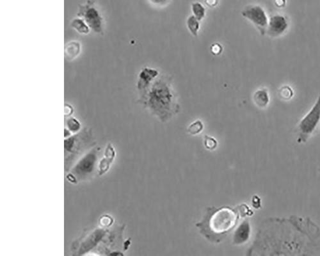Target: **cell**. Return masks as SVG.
Here are the masks:
<instances>
[{
  "mask_svg": "<svg viewBox=\"0 0 320 256\" xmlns=\"http://www.w3.org/2000/svg\"><path fill=\"white\" fill-rule=\"evenodd\" d=\"M66 124H67L68 129L72 133H77L80 131V128H81L80 122L76 118L69 117L67 120Z\"/></svg>",
  "mask_w": 320,
  "mask_h": 256,
  "instance_id": "d6986e66",
  "label": "cell"
},
{
  "mask_svg": "<svg viewBox=\"0 0 320 256\" xmlns=\"http://www.w3.org/2000/svg\"><path fill=\"white\" fill-rule=\"evenodd\" d=\"M149 3L156 6H163L167 4L169 0H148Z\"/></svg>",
  "mask_w": 320,
  "mask_h": 256,
  "instance_id": "603a6c76",
  "label": "cell"
},
{
  "mask_svg": "<svg viewBox=\"0 0 320 256\" xmlns=\"http://www.w3.org/2000/svg\"><path fill=\"white\" fill-rule=\"evenodd\" d=\"M254 102L255 105L260 109H265L267 107L270 103V96L269 91L266 89L257 90L253 96Z\"/></svg>",
  "mask_w": 320,
  "mask_h": 256,
  "instance_id": "4fadbf2b",
  "label": "cell"
},
{
  "mask_svg": "<svg viewBox=\"0 0 320 256\" xmlns=\"http://www.w3.org/2000/svg\"><path fill=\"white\" fill-rule=\"evenodd\" d=\"M253 207H255L256 208H259L261 207V201H260L259 198H258L257 196L253 197Z\"/></svg>",
  "mask_w": 320,
  "mask_h": 256,
  "instance_id": "4316f807",
  "label": "cell"
},
{
  "mask_svg": "<svg viewBox=\"0 0 320 256\" xmlns=\"http://www.w3.org/2000/svg\"><path fill=\"white\" fill-rule=\"evenodd\" d=\"M115 157V151L111 144H109L106 148L104 157L99 161L98 164L97 173L98 175L102 176L107 173L110 167H111L112 162L113 161Z\"/></svg>",
  "mask_w": 320,
  "mask_h": 256,
  "instance_id": "8fae6325",
  "label": "cell"
},
{
  "mask_svg": "<svg viewBox=\"0 0 320 256\" xmlns=\"http://www.w3.org/2000/svg\"><path fill=\"white\" fill-rule=\"evenodd\" d=\"M203 124L201 121H196L188 128V132L191 135H196L203 131Z\"/></svg>",
  "mask_w": 320,
  "mask_h": 256,
  "instance_id": "ffe728a7",
  "label": "cell"
},
{
  "mask_svg": "<svg viewBox=\"0 0 320 256\" xmlns=\"http://www.w3.org/2000/svg\"><path fill=\"white\" fill-rule=\"evenodd\" d=\"M206 4L209 7H215L218 5L219 0H205Z\"/></svg>",
  "mask_w": 320,
  "mask_h": 256,
  "instance_id": "484cf974",
  "label": "cell"
},
{
  "mask_svg": "<svg viewBox=\"0 0 320 256\" xmlns=\"http://www.w3.org/2000/svg\"><path fill=\"white\" fill-rule=\"evenodd\" d=\"M73 108L71 107V105H65V115H71L72 113H73Z\"/></svg>",
  "mask_w": 320,
  "mask_h": 256,
  "instance_id": "83f0119b",
  "label": "cell"
},
{
  "mask_svg": "<svg viewBox=\"0 0 320 256\" xmlns=\"http://www.w3.org/2000/svg\"><path fill=\"white\" fill-rule=\"evenodd\" d=\"M289 28V21L285 16L275 14L269 18L267 32L269 37L278 38L281 37L287 32Z\"/></svg>",
  "mask_w": 320,
  "mask_h": 256,
  "instance_id": "ba28073f",
  "label": "cell"
},
{
  "mask_svg": "<svg viewBox=\"0 0 320 256\" xmlns=\"http://www.w3.org/2000/svg\"><path fill=\"white\" fill-rule=\"evenodd\" d=\"M250 233H251V227L249 222L245 221L240 224L239 227L235 231L234 235V243L236 245H241L245 243L249 239Z\"/></svg>",
  "mask_w": 320,
  "mask_h": 256,
  "instance_id": "7c38bea8",
  "label": "cell"
},
{
  "mask_svg": "<svg viewBox=\"0 0 320 256\" xmlns=\"http://www.w3.org/2000/svg\"><path fill=\"white\" fill-rule=\"evenodd\" d=\"M101 224L102 225L104 226H108L109 225H111L112 222V219H111V217H107V216H106V217H103L101 219Z\"/></svg>",
  "mask_w": 320,
  "mask_h": 256,
  "instance_id": "cb8c5ba5",
  "label": "cell"
},
{
  "mask_svg": "<svg viewBox=\"0 0 320 256\" xmlns=\"http://www.w3.org/2000/svg\"><path fill=\"white\" fill-rule=\"evenodd\" d=\"M187 27L192 35L197 37L198 31L200 29L199 21H198L195 16H190L187 20Z\"/></svg>",
  "mask_w": 320,
  "mask_h": 256,
  "instance_id": "e0dca14e",
  "label": "cell"
},
{
  "mask_svg": "<svg viewBox=\"0 0 320 256\" xmlns=\"http://www.w3.org/2000/svg\"><path fill=\"white\" fill-rule=\"evenodd\" d=\"M211 53L214 55H221L223 52V48L222 46L219 43H215L211 45Z\"/></svg>",
  "mask_w": 320,
  "mask_h": 256,
  "instance_id": "7402d4cb",
  "label": "cell"
},
{
  "mask_svg": "<svg viewBox=\"0 0 320 256\" xmlns=\"http://www.w3.org/2000/svg\"><path fill=\"white\" fill-rule=\"evenodd\" d=\"M278 95H279V97L284 101H289L293 97L294 93L291 87L284 85L279 89Z\"/></svg>",
  "mask_w": 320,
  "mask_h": 256,
  "instance_id": "ac0fdd59",
  "label": "cell"
},
{
  "mask_svg": "<svg viewBox=\"0 0 320 256\" xmlns=\"http://www.w3.org/2000/svg\"><path fill=\"white\" fill-rule=\"evenodd\" d=\"M106 232L105 230L102 229H97L95 230L93 232H92L91 234L84 241H82L81 245L79 249V255H83L85 253H87L91 251V249H93L94 247L97 245V244L101 241L102 239H103V237H105L106 235Z\"/></svg>",
  "mask_w": 320,
  "mask_h": 256,
  "instance_id": "30bf717a",
  "label": "cell"
},
{
  "mask_svg": "<svg viewBox=\"0 0 320 256\" xmlns=\"http://www.w3.org/2000/svg\"><path fill=\"white\" fill-rule=\"evenodd\" d=\"M71 27L76 30L79 33L87 35L89 34L91 29L87 24L85 23L81 17H78L74 19L71 22Z\"/></svg>",
  "mask_w": 320,
  "mask_h": 256,
  "instance_id": "9a60e30c",
  "label": "cell"
},
{
  "mask_svg": "<svg viewBox=\"0 0 320 256\" xmlns=\"http://www.w3.org/2000/svg\"><path fill=\"white\" fill-rule=\"evenodd\" d=\"M100 150L101 148L95 147L85 154L67 175L68 181L77 183L89 179L95 173Z\"/></svg>",
  "mask_w": 320,
  "mask_h": 256,
  "instance_id": "3957f363",
  "label": "cell"
},
{
  "mask_svg": "<svg viewBox=\"0 0 320 256\" xmlns=\"http://www.w3.org/2000/svg\"><path fill=\"white\" fill-rule=\"evenodd\" d=\"M81 46L77 41H71L65 48V57L67 61H73L80 55Z\"/></svg>",
  "mask_w": 320,
  "mask_h": 256,
  "instance_id": "5bb4252c",
  "label": "cell"
},
{
  "mask_svg": "<svg viewBox=\"0 0 320 256\" xmlns=\"http://www.w3.org/2000/svg\"><path fill=\"white\" fill-rule=\"evenodd\" d=\"M89 132L83 131L81 133L77 134L75 136H72L67 138L64 143V147H65V154H69V157L66 159L65 160H69L73 158L75 159L76 155L80 153L84 147L83 144L90 141Z\"/></svg>",
  "mask_w": 320,
  "mask_h": 256,
  "instance_id": "52a82bcc",
  "label": "cell"
},
{
  "mask_svg": "<svg viewBox=\"0 0 320 256\" xmlns=\"http://www.w3.org/2000/svg\"><path fill=\"white\" fill-rule=\"evenodd\" d=\"M242 217L240 207H229L207 208L201 223L196 224L200 233L208 241L218 243L223 241L237 226Z\"/></svg>",
  "mask_w": 320,
  "mask_h": 256,
  "instance_id": "6da1fadb",
  "label": "cell"
},
{
  "mask_svg": "<svg viewBox=\"0 0 320 256\" xmlns=\"http://www.w3.org/2000/svg\"><path fill=\"white\" fill-rule=\"evenodd\" d=\"M205 145L208 149L214 150L217 147V142L214 138L206 135Z\"/></svg>",
  "mask_w": 320,
  "mask_h": 256,
  "instance_id": "44dd1931",
  "label": "cell"
},
{
  "mask_svg": "<svg viewBox=\"0 0 320 256\" xmlns=\"http://www.w3.org/2000/svg\"><path fill=\"white\" fill-rule=\"evenodd\" d=\"M159 75V71L156 69L149 67L142 69L137 82V89L139 90L140 96L145 94Z\"/></svg>",
  "mask_w": 320,
  "mask_h": 256,
  "instance_id": "9c48e42d",
  "label": "cell"
},
{
  "mask_svg": "<svg viewBox=\"0 0 320 256\" xmlns=\"http://www.w3.org/2000/svg\"><path fill=\"white\" fill-rule=\"evenodd\" d=\"M192 9L193 13V16L197 18L198 21H201L205 17V8L199 2H195V3H192Z\"/></svg>",
  "mask_w": 320,
  "mask_h": 256,
  "instance_id": "2e32d148",
  "label": "cell"
},
{
  "mask_svg": "<svg viewBox=\"0 0 320 256\" xmlns=\"http://www.w3.org/2000/svg\"><path fill=\"white\" fill-rule=\"evenodd\" d=\"M78 16L84 19L92 31L98 34H103V18L94 1L89 0L80 5Z\"/></svg>",
  "mask_w": 320,
  "mask_h": 256,
  "instance_id": "5b68a950",
  "label": "cell"
},
{
  "mask_svg": "<svg viewBox=\"0 0 320 256\" xmlns=\"http://www.w3.org/2000/svg\"><path fill=\"white\" fill-rule=\"evenodd\" d=\"M241 15L245 19L251 21L261 35H265L267 32L269 18L265 10L258 5L246 6L241 11Z\"/></svg>",
  "mask_w": 320,
  "mask_h": 256,
  "instance_id": "8992f818",
  "label": "cell"
},
{
  "mask_svg": "<svg viewBox=\"0 0 320 256\" xmlns=\"http://www.w3.org/2000/svg\"><path fill=\"white\" fill-rule=\"evenodd\" d=\"M141 101L162 123L171 119L179 111V106L169 81L164 78L155 80Z\"/></svg>",
  "mask_w": 320,
  "mask_h": 256,
  "instance_id": "7a4b0ae2",
  "label": "cell"
},
{
  "mask_svg": "<svg viewBox=\"0 0 320 256\" xmlns=\"http://www.w3.org/2000/svg\"><path fill=\"white\" fill-rule=\"evenodd\" d=\"M320 123V93L309 112L301 120L297 126V143H305L315 133Z\"/></svg>",
  "mask_w": 320,
  "mask_h": 256,
  "instance_id": "277c9868",
  "label": "cell"
},
{
  "mask_svg": "<svg viewBox=\"0 0 320 256\" xmlns=\"http://www.w3.org/2000/svg\"><path fill=\"white\" fill-rule=\"evenodd\" d=\"M274 3L278 8H284L287 5V0H274Z\"/></svg>",
  "mask_w": 320,
  "mask_h": 256,
  "instance_id": "d4e9b609",
  "label": "cell"
},
{
  "mask_svg": "<svg viewBox=\"0 0 320 256\" xmlns=\"http://www.w3.org/2000/svg\"><path fill=\"white\" fill-rule=\"evenodd\" d=\"M70 136H71V131L69 129H67V128H65V131H64V137H65V139H67Z\"/></svg>",
  "mask_w": 320,
  "mask_h": 256,
  "instance_id": "f1b7e54d",
  "label": "cell"
}]
</instances>
